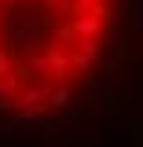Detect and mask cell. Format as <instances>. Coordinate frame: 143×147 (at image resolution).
<instances>
[{
	"label": "cell",
	"instance_id": "1",
	"mask_svg": "<svg viewBox=\"0 0 143 147\" xmlns=\"http://www.w3.org/2000/svg\"><path fill=\"white\" fill-rule=\"evenodd\" d=\"M55 85L40 81V85H22V92L15 96V114H30V118H40V110L48 107V96H52Z\"/></svg>",
	"mask_w": 143,
	"mask_h": 147
},
{
	"label": "cell",
	"instance_id": "2",
	"mask_svg": "<svg viewBox=\"0 0 143 147\" xmlns=\"http://www.w3.org/2000/svg\"><path fill=\"white\" fill-rule=\"evenodd\" d=\"M44 52H48V66H52V81H55V85L70 81V77H73V70H70V52H66L62 44H48Z\"/></svg>",
	"mask_w": 143,
	"mask_h": 147
},
{
	"label": "cell",
	"instance_id": "3",
	"mask_svg": "<svg viewBox=\"0 0 143 147\" xmlns=\"http://www.w3.org/2000/svg\"><path fill=\"white\" fill-rule=\"evenodd\" d=\"M22 77H30L33 85H40L44 77H52V66H48V52L44 48H37V52L26 55V70H18Z\"/></svg>",
	"mask_w": 143,
	"mask_h": 147
},
{
	"label": "cell",
	"instance_id": "4",
	"mask_svg": "<svg viewBox=\"0 0 143 147\" xmlns=\"http://www.w3.org/2000/svg\"><path fill=\"white\" fill-rule=\"evenodd\" d=\"M73 96H77V77L62 81V85H55V88H52V96H48V107L66 110V107H73Z\"/></svg>",
	"mask_w": 143,
	"mask_h": 147
},
{
	"label": "cell",
	"instance_id": "5",
	"mask_svg": "<svg viewBox=\"0 0 143 147\" xmlns=\"http://www.w3.org/2000/svg\"><path fill=\"white\" fill-rule=\"evenodd\" d=\"M70 70L77 74V77H88V74H95V55L81 52V48L73 44V48H70Z\"/></svg>",
	"mask_w": 143,
	"mask_h": 147
},
{
	"label": "cell",
	"instance_id": "6",
	"mask_svg": "<svg viewBox=\"0 0 143 147\" xmlns=\"http://www.w3.org/2000/svg\"><path fill=\"white\" fill-rule=\"evenodd\" d=\"M22 81H26V77H22V74H7V77H0V99H15L18 92H22Z\"/></svg>",
	"mask_w": 143,
	"mask_h": 147
},
{
	"label": "cell",
	"instance_id": "7",
	"mask_svg": "<svg viewBox=\"0 0 143 147\" xmlns=\"http://www.w3.org/2000/svg\"><path fill=\"white\" fill-rule=\"evenodd\" d=\"M95 92H99V81H92L85 92H77V96H73V110H77V114H85V110L92 107V99H95Z\"/></svg>",
	"mask_w": 143,
	"mask_h": 147
},
{
	"label": "cell",
	"instance_id": "8",
	"mask_svg": "<svg viewBox=\"0 0 143 147\" xmlns=\"http://www.w3.org/2000/svg\"><path fill=\"white\" fill-rule=\"evenodd\" d=\"M125 11H128V26L132 30H143V0H128Z\"/></svg>",
	"mask_w": 143,
	"mask_h": 147
},
{
	"label": "cell",
	"instance_id": "9",
	"mask_svg": "<svg viewBox=\"0 0 143 147\" xmlns=\"http://www.w3.org/2000/svg\"><path fill=\"white\" fill-rule=\"evenodd\" d=\"M15 30H18V33H33V30H40V18H37V15H26V11H22V15L15 18Z\"/></svg>",
	"mask_w": 143,
	"mask_h": 147
},
{
	"label": "cell",
	"instance_id": "10",
	"mask_svg": "<svg viewBox=\"0 0 143 147\" xmlns=\"http://www.w3.org/2000/svg\"><path fill=\"white\" fill-rule=\"evenodd\" d=\"M52 44H62V48H73L77 37H73V26H55V40Z\"/></svg>",
	"mask_w": 143,
	"mask_h": 147
},
{
	"label": "cell",
	"instance_id": "11",
	"mask_svg": "<svg viewBox=\"0 0 143 147\" xmlns=\"http://www.w3.org/2000/svg\"><path fill=\"white\" fill-rule=\"evenodd\" d=\"M0 4H4V0H0Z\"/></svg>",
	"mask_w": 143,
	"mask_h": 147
},
{
	"label": "cell",
	"instance_id": "12",
	"mask_svg": "<svg viewBox=\"0 0 143 147\" xmlns=\"http://www.w3.org/2000/svg\"><path fill=\"white\" fill-rule=\"evenodd\" d=\"M0 114H4V110H0Z\"/></svg>",
	"mask_w": 143,
	"mask_h": 147
}]
</instances>
